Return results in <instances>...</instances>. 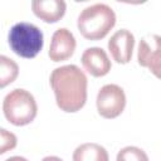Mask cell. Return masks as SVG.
Here are the masks:
<instances>
[{"instance_id": "5bb4252c", "label": "cell", "mask_w": 161, "mask_h": 161, "mask_svg": "<svg viewBox=\"0 0 161 161\" xmlns=\"http://www.w3.org/2000/svg\"><path fill=\"white\" fill-rule=\"evenodd\" d=\"M0 136H1V142H0V153H5L9 150L15 148L16 146V136L5 128L0 130Z\"/></svg>"}, {"instance_id": "4fadbf2b", "label": "cell", "mask_w": 161, "mask_h": 161, "mask_svg": "<svg viewBox=\"0 0 161 161\" xmlns=\"http://www.w3.org/2000/svg\"><path fill=\"white\" fill-rule=\"evenodd\" d=\"M116 161H150L147 153L136 146H126L117 153Z\"/></svg>"}, {"instance_id": "8992f818", "label": "cell", "mask_w": 161, "mask_h": 161, "mask_svg": "<svg viewBox=\"0 0 161 161\" xmlns=\"http://www.w3.org/2000/svg\"><path fill=\"white\" fill-rule=\"evenodd\" d=\"M137 62L161 79V35L148 34L140 40Z\"/></svg>"}, {"instance_id": "5b68a950", "label": "cell", "mask_w": 161, "mask_h": 161, "mask_svg": "<svg viewBox=\"0 0 161 161\" xmlns=\"http://www.w3.org/2000/svg\"><path fill=\"white\" fill-rule=\"evenodd\" d=\"M96 106L99 116L103 118L111 119L118 117L126 107L125 91L117 84L103 86L97 93Z\"/></svg>"}, {"instance_id": "6da1fadb", "label": "cell", "mask_w": 161, "mask_h": 161, "mask_svg": "<svg viewBox=\"0 0 161 161\" xmlns=\"http://www.w3.org/2000/svg\"><path fill=\"white\" fill-rule=\"evenodd\" d=\"M50 87L55 96L57 106L67 112H78L87 101L88 79L80 68L74 64L55 68L49 78Z\"/></svg>"}, {"instance_id": "7c38bea8", "label": "cell", "mask_w": 161, "mask_h": 161, "mask_svg": "<svg viewBox=\"0 0 161 161\" xmlns=\"http://www.w3.org/2000/svg\"><path fill=\"white\" fill-rule=\"evenodd\" d=\"M18 74H19L18 64L13 59L5 55H1L0 57V87L4 88L8 84L13 83L16 79Z\"/></svg>"}, {"instance_id": "9a60e30c", "label": "cell", "mask_w": 161, "mask_h": 161, "mask_svg": "<svg viewBox=\"0 0 161 161\" xmlns=\"http://www.w3.org/2000/svg\"><path fill=\"white\" fill-rule=\"evenodd\" d=\"M5 161H28L25 157H21V156H11L9 158H6Z\"/></svg>"}, {"instance_id": "52a82bcc", "label": "cell", "mask_w": 161, "mask_h": 161, "mask_svg": "<svg viewBox=\"0 0 161 161\" xmlns=\"http://www.w3.org/2000/svg\"><path fill=\"white\" fill-rule=\"evenodd\" d=\"M75 47L77 42L73 33L67 28H59L52 36L48 55L53 62H63L73 55Z\"/></svg>"}, {"instance_id": "7a4b0ae2", "label": "cell", "mask_w": 161, "mask_h": 161, "mask_svg": "<svg viewBox=\"0 0 161 161\" xmlns=\"http://www.w3.org/2000/svg\"><path fill=\"white\" fill-rule=\"evenodd\" d=\"M116 24V14L107 4H93L84 8L78 15L77 26L83 38L88 40L103 39Z\"/></svg>"}, {"instance_id": "30bf717a", "label": "cell", "mask_w": 161, "mask_h": 161, "mask_svg": "<svg viewBox=\"0 0 161 161\" xmlns=\"http://www.w3.org/2000/svg\"><path fill=\"white\" fill-rule=\"evenodd\" d=\"M33 13L45 23H57L67 10V4L63 0H34L31 3Z\"/></svg>"}, {"instance_id": "9c48e42d", "label": "cell", "mask_w": 161, "mask_h": 161, "mask_svg": "<svg viewBox=\"0 0 161 161\" xmlns=\"http://www.w3.org/2000/svg\"><path fill=\"white\" fill-rule=\"evenodd\" d=\"M83 68L93 77H103L111 70V60L107 53L99 47L87 48L82 54Z\"/></svg>"}, {"instance_id": "277c9868", "label": "cell", "mask_w": 161, "mask_h": 161, "mask_svg": "<svg viewBox=\"0 0 161 161\" xmlns=\"http://www.w3.org/2000/svg\"><path fill=\"white\" fill-rule=\"evenodd\" d=\"M9 45L11 50L21 58H34L39 54L44 45L42 30L26 21L16 23L9 31Z\"/></svg>"}, {"instance_id": "8fae6325", "label": "cell", "mask_w": 161, "mask_h": 161, "mask_svg": "<svg viewBox=\"0 0 161 161\" xmlns=\"http://www.w3.org/2000/svg\"><path fill=\"white\" fill-rule=\"evenodd\" d=\"M73 161H109L107 150L94 142L79 145L73 152Z\"/></svg>"}, {"instance_id": "ba28073f", "label": "cell", "mask_w": 161, "mask_h": 161, "mask_svg": "<svg viewBox=\"0 0 161 161\" xmlns=\"http://www.w3.org/2000/svg\"><path fill=\"white\" fill-rule=\"evenodd\" d=\"M107 47L116 63L127 64L132 58V52L135 48V36L130 30L119 29L109 38Z\"/></svg>"}, {"instance_id": "2e32d148", "label": "cell", "mask_w": 161, "mask_h": 161, "mask_svg": "<svg viewBox=\"0 0 161 161\" xmlns=\"http://www.w3.org/2000/svg\"><path fill=\"white\" fill-rule=\"evenodd\" d=\"M42 161H63V160L60 157H57V156H47Z\"/></svg>"}, {"instance_id": "3957f363", "label": "cell", "mask_w": 161, "mask_h": 161, "mask_svg": "<svg viewBox=\"0 0 161 161\" xmlns=\"http://www.w3.org/2000/svg\"><path fill=\"white\" fill-rule=\"evenodd\" d=\"M3 112L11 125L25 126L34 121L38 106L30 92L23 88H15L5 96L3 101Z\"/></svg>"}]
</instances>
